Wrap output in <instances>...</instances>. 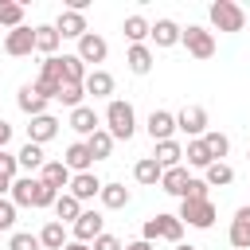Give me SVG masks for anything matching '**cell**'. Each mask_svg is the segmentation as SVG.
<instances>
[{"mask_svg":"<svg viewBox=\"0 0 250 250\" xmlns=\"http://www.w3.org/2000/svg\"><path fill=\"white\" fill-rule=\"evenodd\" d=\"M8 195H12L16 207H55V199H59L62 191L47 188L39 176H16V184H12Z\"/></svg>","mask_w":250,"mask_h":250,"instance_id":"obj_1","label":"cell"},{"mask_svg":"<svg viewBox=\"0 0 250 250\" xmlns=\"http://www.w3.org/2000/svg\"><path fill=\"white\" fill-rule=\"evenodd\" d=\"M105 129H109V137L113 141H129L133 133H137V113H133V105L129 102H121V98H109V105H105Z\"/></svg>","mask_w":250,"mask_h":250,"instance_id":"obj_2","label":"cell"},{"mask_svg":"<svg viewBox=\"0 0 250 250\" xmlns=\"http://www.w3.org/2000/svg\"><path fill=\"white\" fill-rule=\"evenodd\" d=\"M180 223H188V227H199V230H211L215 227V203L211 199H180Z\"/></svg>","mask_w":250,"mask_h":250,"instance_id":"obj_3","label":"cell"},{"mask_svg":"<svg viewBox=\"0 0 250 250\" xmlns=\"http://www.w3.org/2000/svg\"><path fill=\"white\" fill-rule=\"evenodd\" d=\"M62 82H66V78H62V55H51V59H43V70H39V78H35L31 86H35L47 102H55L59 90H62Z\"/></svg>","mask_w":250,"mask_h":250,"instance_id":"obj_4","label":"cell"},{"mask_svg":"<svg viewBox=\"0 0 250 250\" xmlns=\"http://www.w3.org/2000/svg\"><path fill=\"white\" fill-rule=\"evenodd\" d=\"M211 27L215 31H242L246 27V12L234 0H215L211 4Z\"/></svg>","mask_w":250,"mask_h":250,"instance_id":"obj_5","label":"cell"},{"mask_svg":"<svg viewBox=\"0 0 250 250\" xmlns=\"http://www.w3.org/2000/svg\"><path fill=\"white\" fill-rule=\"evenodd\" d=\"M180 43H184L188 55H195V59H211V55H215V35H211L207 27H199V23H188Z\"/></svg>","mask_w":250,"mask_h":250,"instance_id":"obj_6","label":"cell"},{"mask_svg":"<svg viewBox=\"0 0 250 250\" xmlns=\"http://www.w3.org/2000/svg\"><path fill=\"white\" fill-rule=\"evenodd\" d=\"M176 129L188 133L191 141H199V137L207 133V109H203V105H184V109L176 113Z\"/></svg>","mask_w":250,"mask_h":250,"instance_id":"obj_7","label":"cell"},{"mask_svg":"<svg viewBox=\"0 0 250 250\" xmlns=\"http://www.w3.org/2000/svg\"><path fill=\"white\" fill-rule=\"evenodd\" d=\"M102 227H105L102 211H82V215H78V223H74L70 230H74V242H86V246H94V238H98V234H105Z\"/></svg>","mask_w":250,"mask_h":250,"instance_id":"obj_8","label":"cell"},{"mask_svg":"<svg viewBox=\"0 0 250 250\" xmlns=\"http://www.w3.org/2000/svg\"><path fill=\"white\" fill-rule=\"evenodd\" d=\"M4 51L12 55V59H23V55H31L35 51V27H16V31H8L4 35Z\"/></svg>","mask_w":250,"mask_h":250,"instance_id":"obj_9","label":"cell"},{"mask_svg":"<svg viewBox=\"0 0 250 250\" xmlns=\"http://www.w3.org/2000/svg\"><path fill=\"white\" fill-rule=\"evenodd\" d=\"M82 141H90L98 129H102V117L94 113V105H78V109H70V121H66Z\"/></svg>","mask_w":250,"mask_h":250,"instance_id":"obj_10","label":"cell"},{"mask_svg":"<svg viewBox=\"0 0 250 250\" xmlns=\"http://www.w3.org/2000/svg\"><path fill=\"white\" fill-rule=\"evenodd\" d=\"M82 62H105V55H109V43L98 35V31H86L82 39H78V51H74Z\"/></svg>","mask_w":250,"mask_h":250,"instance_id":"obj_11","label":"cell"},{"mask_svg":"<svg viewBox=\"0 0 250 250\" xmlns=\"http://www.w3.org/2000/svg\"><path fill=\"white\" fill-rule=\"evenodd\" d=\"M145 129H148V137L160 145V141H172V133H176V113H168V109H152L148 113V121H145Z\"/></svg>","mask_w":250,"mask_h":250,"instance_id":"obj_12","label":"cell"},{"mask_svg":"<svg viewBox=\"0 0 250 250\" xmlns=\"http://www.w3.org/2000/svg\"><path fill=\"white\" fill-rule=\"evenodd\" d=\"M59 117H51V113H39V117H31V125H27V141L31 145H47V141H55L59 137Z\"/></svg>","mask_w":250,"mask_h":250,"instance_id":"obj_13","label":"cell"},{"mask_svg":"<svg viewBox=\"0 0 250 250\" xmlns=\"http://www.w3.org/2000/svg\"><path fill=\"white\" fill-rule=\"evenodd\" d=\"M55 31H59L62 39H82L90 27H86V16H82V12L62 8V12H59V20H55Z\"/></svg>","mask_w":250,"mask_h":250,"instance_id":"obj_14","label":"cell"},{"mask_svg":"<svg viewBox=\"0 0 250 250\" xmlns=\"http://www.w3.org/2000/svg\"><path fill=\"white\" fill-rule=\"evenodd\" d=\"M62 164H66L74 176H78V172H94V152H90V145H86V141H74V145L66 148Z\"/></svg>","mask_w":250,"mask_h":250,"instance_id":"obj_15","label":"cell"},{"mask_svg":"<svg viewBox=\"0 0 250 250\" xmlns=\"http://www.w3.org/2000/svg\"><path fill=\"white\" fill-rule=\"evenodd\" d=\"M227 238H230V246L250 250V203L234 211V219H230V234H227Z\"/></svg>","mask_w":250,"mask_h":250,"instance_id":"obj_16","label":"cell"},{"mask_svg":"<svg viewBox=\"0 0 250 250\" xmlns=\"http://www.w3.org/2000/svg\"><path fill=\"white\" fill-rule=\"evenodd\" d=\"M39 180L47 184V188H55V191H62V188H70V180H74V172L62 164V160H47L43 164V172H39Z\"/></svg>","mask_w":250,"mask_h":250,"instance_id":"obj_17","label":"cell"},{"mask_svg":"<svg viewBox=\"0 0 250 250\" xmlns=\"http://www.w3.org/2000/svg\"><path fill=\"white\" fill-rule=\"evenodd\" d=\"M156 47H176L180 39H184V27L176 23V20H156L152 23V35H148Z\"/></svg>","mask_w":250,"mask_h":250,"instance_id":"obj_18","label":"cell"},{"mask_svg":"<svg viewBox=\"0 0 250 250\" xmlns=\"http://www.w3.org/2000/svg\"><path fill=\"white\" fill-rule=\"evenodd\" d=\"M16 105L27 113V117H39V113H47V98L27 82V86H20V94H16Z\"/></svg>","mask_w":250,"mask_h":250,"instance_id":"obj_19","label":"cell"},{"mask_svg":"<svg viewBox=\"0 0 250 250\" xmlns=\"http://www.w3.org/2000/svg\"><path fill=\"white\" fill-rule=\"evenodd\" d=\"M188 184H191V176H188L184 164H180V168H164V176H160V188H164L168 195H176V199L188 195Z\"/></svg>","mask_w":250,"mask_h":250,"instance_id":"obj_20","label":"cell"},{"mask_svg":"<svg viewBox=\"0 0 250 250\" xmlns=\"http://www.w3.org/2000/svg\"><path fill=\"white\" fill-rule=\"evenodd\" d=\"M70 195H74L78 203H86V199L102 195V180H98L94 172H78V176L70 180Z\"/></svg>","mask_w":250,"mask_h":250,"instance_id":"obj_21","label":"cell"},{"mask_svg":"<svg viewBox=\"0 0 250 250\" xmlns=\"http://www.w3.org/2000/svg\"><path fill=\"white\" fill-rule=\"evenodd\" d=\"M125 66H129L133 74H148V70H152V47H148V43H133V47L125 51Z\"/></svg>","mask_w":250,"mask_h":250,"instance_id":"obj_22","label":"cell"},{"mask_svg":"<svg viewBox=\"0 0 250 250\" xmlns=\"http://www.w3.org/2000/svg\"><path fill=\"white\" fill-rule=\"evenodd\" d=\"M16 160H20V168H23V176H35V172H43V164H47V156H43V145H23L20 152H16Z\"/></svg>","mask_w":250,"mask_h":250,"instance_id":"obj_23","label":"cell"},{"mask_svg":"<svg viewBox=\"0 0 250 250\" xmlns=\"http://www.w3.org/2000/svg\"><path fill=\"white\" fill-rule=\"evenodd\" d=\"M152 223H156V234H160L164 242L180 246V238H184V223H180V215H152Z\"/></svg>","mask_w":250,"mask_h":250,"instance_id":"obj_24","label":"cell"},{"mask_svg":"<svg viewBox=\"0 0 250 250\" xmlns=\"http://www.w3.org/2000/svg\"><path fill=\"white\" fill-rule=\"evenodd\" d=\"M82 86H86V94H94V98H109V94H113V74L94 66V70L86 74V82H82Z\"/></svg>","mask_w":250,"mask_h":250,"instance_id":"obj_25","label":"cell"},{"mask_svg":"<svg viewBox=\"0 0 250 250\" xmlns=\"http://www.w3.org/2000/svg\"><path fill=\"white\" fill-rule=\"evenodd\" d=\"M121 31H125V39H129V47H133V43H145V39L152 35V23H148L145 16H125Z\"/></svg>","mask_w":250,"mask_h":250,"instance_id":"obj_26","label":"cell"},{"mask_svg":"<svg viewBox=\"0 0 250 250\" xmlns=\"http://www.w3.org/2000/svg\"><path fill=\"white\" fill-rule=\"evenodd\" d=\"M59 43H62V35L55 31V23H39V27H35V51H43V55L51 59V55L59 51Z\"/></svg>","mask_w":250,"mask_h":250,"instance_id":"obj_27","label":"cell"},{"mask_svg":"<svg viewBox=\"0 0 250 250\" xmlns=\"http://www.w3.org/2000/svg\"><path fill=\"white\" fill-rule=\"evenodd\" d=\"M152 156H156V164H160V168H180V160H184V148H180V141L172 137V141H160Z\"/></svg>","mask_w":250,"mask_h":250,"instance_id":"obj_28","label":"cell"},{"mask_svg":"<svg viewBox=\"0 0 250 250\" xmlns=\"http://www.w3.org/2000/svg\"><path fill=\"white\" fill-rule=\"evenodd\" d=\"M133 176H137V184H145V188H156V184H160V176H164V168L156 164V156H145V160H137Z\"/></svg>","mask_w":250,"mask_h":250,"instance_id":"obj_29","label":"cell"},{"mask_svg":"<svg viewBox=\"0 0 250 250\" xmlns=\"http://www.w3.org/2000/svg\"><path fill=\"white\" fill-rule=\"evenodd\" d=\"M78 215H82V203H78V199H74L70 191H62V195L55 199V219H59V223H70V227H74V223H78Z\"/></svg>","mask_w":250,"mask_h":250,"instance_id":"obj_30","label":"cell"},{"mask_svg":"<svg viewBox=\"0 0 250 250\" xmlns=\"http://www.w3.org/2000/svg\"><path fill=\"white\" fill-rule=\"evenodd\" d=\"M16 172H20V160H16V152H0V199L12 191V184H16Z\"/></svg>","mask_w":250,"mask_h":250,"instance_id":"obj_31","label":"cell"},{"mask_svg":"<svg viewBox=\"0 0 250 250\" xmlns=\"http://www.w3.org/2000/svg\"><path fill=\"white\" fill-rule=\"evenodd\" d=\"M102 207H109V211H121L125 203H129V188L125 184H102Z\"/></svg>","mask_w":250,"mask_h":250,"instance_id":"obj_32","label":"cell"},{"mask_svg":"<svg viewBox=\"0 0 250 250\" xmlns=\"http://www.w3.org/2000/svg\"><path fill=\"white\" fill-rule=\"evenodd\" d=\"M184 156H188V164H191V168H203V172H207V168L215 164V156L207 152V145H203V137H199V141H188V148H184Z\"/></svg>","mask_w":250,"mask_h":250,"instance_id":"obj_33","label":"cell"},{"mask_svg":"<svg viewBox=\"0 0 250 250\" xmlns=\"http://www.w3.org/2000/svg\"><path fill=\"white\" fill-rule=\"evenodd\" d=\"M203 180H207V188H227V184H234V168H230L227 160H215V164L203 172Z\"/></svg>","mask_w":250,"mask_h":250,"instance_id":"obj_34","label":"cell"},{"mask_svg":"<svg viewBox=\"0 0 250 250\" xmlns=\"http://www.w3.org/2000/svg\"><path fill=\"white\" fill-rule=\"evenodd\" d=\"M39 242H43L47 250H62V246H66V227H62L59 219H51V223L39 230Z\"/></svg>","mask_w":250,"mask_h":250,"instance_id":"obj_35","label":"cell"},{"mask_svg":"<svg viewBox=\"0 0 250 250\" xmlns=\"http://www.w3.org/2000/svg\"><path fill=\"white\" fill-rule=\"evenodd\" d=\"M0 27H8V31L23 27V4L20 0H0Z\"/></svg>","mask_w":250,"mask_h":250,"instance_id":"obj_36","label":"cell"},{"mask_svg":"<svg viewBox=\"0 0 250 250\" xmlns=\"http://www.w3.org/2000/svg\"><path fill=\"white\" fill-rule=\"evenodd\" d=\"M203 145H207V152H211L215 160H223V156L230 152V141H227V133H219V129H207V133H203Z\"/></svg>","mask_w":250,"mask_h":250,"instance_id":"obj_37","label":"cell"},{"mask_svg":"<svg viewBox=\"0 0 250 250\" xmlns=\"http://www.w3.org/2000/svg\"><path fill=\"white\" fill-rule=\"evenodd\" d=\"M86 74L90 70H86V62L78 55H62V78L66 82H86Z\"/></svg>","mask_w":250,"mask_h":250,"instance_id":"obj_38","label":"cell"},{"mask_svg":"<svg viewBox=\"0 0 250 250\" xmlns=\"http://www.w3.org/2000/svg\"><path fill=\"white\" fill-rule=\"evenodd\" d=\"M82 98H86V86H82V82H62V90H59V98H55V102H62V105L78 109V105H82Z\"/></svg>","mask_w":250,"mask_h":250,"instance_id":"obj_39","label":"cell"},{"mask_svg":"<svg viewBox=\"0 0 250 250\" xmlns=\"http://www.w3.org/2000/svg\"><path fill=\"white\" fill-rule=\"evenodd\" d=\"M86 145H90L94 160H105V156L113 152V137H109V129H98V133H94V137H90Z\"/></svg>","mask_w":250,"mask_h":250,"instance_id":"obj_40","label":"cell"},{"mask_svg":"<svg viewBox=\"0 0 250 250\" xmlns=\"http://www.w3.org/2000/svg\"><path fill=\"white\" fill-rule=\"evenodd\" d=\"M43 242H39V234H27V230H16L12 238H8V250H39Z\"/></svg>","mask_w":250,"mask_h":250,"instance_id":"obj_41","label":"cell"},{"mask_svg":"<svg viewBox=\"0 0 250 250\" xmlns=\"http://www.w3.org/2000/svg\"><path fill=\"white\" fill-rule=\"evenodd\" d=\"M12 227H16V203L0 199V230H12Z\"/></svg>","mask_w":250,"mask_h":250,"instance_id":"obj_42","label":"cell"},{"mask_svg":"<svg viewBox=\"0 0 250 250\" xmlns=\"http://www.w3.org/2000/svg\"><path fill=\"white\" fill-rule=\"evenodd\" d=\"M94 250H125V246H121L117 234H98V238H94Z\"/></svg>","mask_w":250,"mask_h":250,"instance_id":"obj_43","label":"cell"},{"mask_svg":"<svg viewBox=\"0 0 250 250\" xmlns=\"http://www.w3.org/2000/svg\"><path fill=\"white\" fill-rule=\"evenodd\" d=\"M184 199H207V180H195L191 176V184H188V195Z\"/></svg>","mask_w":250,"mask_h":250,"instance_id":"obj_44","label":"cell"},{"mask_svg":"<svg viewBox=\"0 0 250 250\" xmlns=\"http://www.w3.org/2000/svg\"><path fill=\"white\" fill-rule=\"evenodd\" d=\"M8 141H12V125H8V121H0V145L8 148Z\"/></svg>","mask_w":250,"mask_h":250,"instance_id":"obj_45","label":"cell"},{"mask_svg":"<svg viewBox=\"0 0 250 250\" xmlns=\"http://www.w3.org/2000/svg\"><path fill=\"white\" fill-rule=\"evenodd\" d=\"M125 250H152V242H145V238H133V242H125Z\"/></svg>","mask_w":250,"mask_h":250,"instance_id":"obj_46","label":"cell"},{"mask_svg":"<svg viewBox=\"0 0 250 250\" xmlns=\"http://www.w3.org/2000/svg\"><path fill=\"white\" fill-rule=\"evenodd\" d=\"M62 250H94V246H86V242H66Z\"/></svg>","mask_w":250,"mask_h":250,"instance_id":"obj_47","label":"cell"},{"mask_svg":"<svg viewBox=\"0 0 250 250\" xmlns=\"http://www.w3.org/2000/svg\"><path fill=\"white\" fill-rule=\"evenodd\" d=\"M176 250H195V246H188V242H180V246H176Z\"/></svg>","mask_w":250,"mask_h":250,"instance_id":"obj_48","label":"cell"},{"mask_svg":"<svg viewBox=\"0 0 250 250\" xmlns=\"http://www.w3.org/2000/svg\"><path fill=\"white\" fill-rule=\"evenodd\" d=\"M0 152H4V145H0Z\"/></svg>","mask_w":250,"mask_h":250,"instance_id":"obj_49","label":"cell"},{"mask_svg":"<svg viewBox=\"0 0 250 250\" xmlns=\"http://www.w3.org/2000/svg\"><path fill=\"white\" fill-rule=\"evenodd\" d=\"M246 156H250V152H246Z\"/></svg>","mask_w":250,"mask_h":250,"instance_id":"obj_50","label":"cell"}]
</instances>
